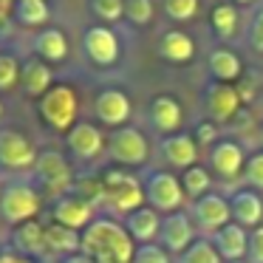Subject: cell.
<instances>
[{
  "mask_svg": "<svg viewBox=\"0 0 263 263\" xmlns=\"http://www.w3.org/2000/svg\"><path fill=\"white\" fill-rule=\"evenodd\" d=\"M136 240L127 235L125 223L110 215H97L93 223L82 232V252L93 263H133Z\"/></svg>",
  "mask_w": 263,
  "mask_h": 263,
  "instance_id": "1",
  "label": "cell"
},
{
  "mask_svg": "<svg viewBox=\"0 0 263 263\" xmlns=\"http://www.w3.org/2000/svg\"><path fill=\"white\" fill-rule=\"evenodd\" d=\"M144 206V187L133 173L114 167L102 173V204L99 210H108L114 215H130L133 210Z\"/></svg>",
  "mask_w": 263,
  "mask_h": 263,
  "instance_id": "2",
  "label": "cell"
},
{
  "mask_svg": "<svg viewBox=\"0 0 263 263\" xmlns=\"http://www.w3.org/2000/svg\"><path fill=\"white\" fill-rule=\"evenodd\" d=\"M37 114L46 122V127L57 133H68L77 125V114H80V97H77L74 85L54 82L51 91L37 99Z\"/></svg>",
  "mask_w": 263,
  "mask_h": 263,
  "instance_id": "3",
  "label": "cell"
},
{
  "mask_svg": "<svg viewBox=\"0 0 263 263\" xmlns=\"http://www.w3.org/2000/svg\"><path fill=\"white\" fill-rule=\"evenodd\" d=\"M43 210V193L29 181H12L0 193V221H6L9 227H20V223L37 221Z\"/></svg>",
  "mask_w": 263,
  "mask_h": 263,
  "instance_id": "4",
  "label": "cell"
},
{
  "mask_svg": "<svg viewBox=\"0 0 263 263\" xmlns=\"http://www.w3.org/2000/svg\"><path fill=\"white\" fill-rule=\"evenodd\" d=\"M31 173H34V187L46 195H54V198L71 193L74 178H77L71 164H68V159L60 150H40L37 164Z\"/></svg>",
  "mask_w": 263,
  "mask_h": 263,
  "instance_id": "5",
  "label": "cell"
},
{
  "mask_svg": "<svg viewBox=\"0 0 263 263\" xmlns=\"http://www.w3.org/2000/svg\"><path fill=\"white\" fill-rule=\"evenodd\" d=\"M108 156L114 164H119L122 170L127 167H144L150 159V142L139 127L125 125V127H116L110 130L108 136Z\"/></svg>",
  "mask_w": 263,
  "mask_h": 263,
  "instance_id": "6",
  "label": "cell"
},
{
  "mask_svg": "<svg viewBox=\"0 0 263 263\" xmlns=\"http://www.w3.org/2000/svg\"><path fill=\"white\" fill-rule=\"evenodd\" d=\"M144 204L153 206L156 212H178L184 206V187L181 178L170 170H153L144 178Z\"/></svg>",
  "mask_w": 263,
  "mask_h": 263,
  "instance_id": "7",
  "label": "cell"
},
{
  "mask_svg": "<svg viewBox=\"0 0 263 263\" xmlns=\"http://www.w3.org/2000/svg\"><path fill=\"white\" fill-rule=\"evenodd\" d=\"M37 147L26 133L14 130V127H3L0 130V167H6L12 173H26L34 170L37 164Z\"/></svg>",
  "mask_w": 263,
  "mask_h": 263,
  "instance_id": "8",
  "label": "cell"
},
{
  "mask_svg": "<svg viewBox=\"0 0 263 263\" xmlns=\"http://www.w3.org/2000/svg\"><path fill=\"white\" fill-rule=\"evenodd\" d=\"M82 51H85V57L97 68H110V65L119 63L122 46H119V37H116L114 29L97 23V26H88L85 34H82Z\"/></svg>",
  "mask_w": 263,
  "mask_h": 263,
  "instance_id": "9",
  "label": "cell"
},
{
  "mask_svg": "<svg viewBox=\"0 0 263 263\" xmlns=\"http://www.w3.org/2000/svg\"><path fill=\"white\" fill-rule=\"evenodd\" d=\"M190 218H193L195 229L206 235H215L218 229H223L227 223H232V210H229V201L218 193H206L204 198L193 201L190 204Z\"/></svg>",
  "mask_w": 263,
  "mask_h": 263,
  "instance_id": "10",
  "label": "cell"
},
{
  "mask_svg": "<svg viewBox=\"0 0 263 263\" xmlns=\"http://www.w3.org/2000/svg\"><path fill=\"white\" fill-rule=\"evenodd\" d=\"M195 223L190 218V212L178 210L173 215L161 218V232H159V246L167 252V255H184L190 246L195 243Z\"/></svg>",
  "mask_w": 263,
  "mask_h": 263,
  "instance_id": "11",
  "label": "cell"
},
{
  "mask_svg": "<svg viewBox=\"0 0 263 263\" xmlns=\"http://www.w3.org/2000/svg\"><path fill=\"white\" fill-rule=\"evenodd\" d=\"M93 218H97V206L77 193H65V195L51 201V221L54 223H63L68 229L85 232L93 223Z\"/></svg>",
  "mask_w": 263,
  "mask_h": 263,
  "instance_id": "12",
  "label": "cell"
},
{
  "mask_svg": "<svg viewBox=\"0 0 263 263\" xmlns=\"http://www.w3.org/2000/svg\"><path fill=\"white\" fill-rule=\"evenodd\" d=\"M133 114V105H130V97L119 88H102V91L93 97V116H97L99 125L110 127H125L127 119Z\"/></svg>",
  "mask_w": 263,
  "mask_h": 263,
  "instance_id": "13",
  "label": "cell"
},
{
  "mask_svg": "<svg viewBox=\"0 0 263 263\" xmlns=\"http://www.w3.org/2000/svg\"><path fill=\"white\" fill-rule=\"evenodd\" d=\"M246 150L240 147L235 139H218L210 147V170L223 181H235L243 178V167H246Z\"/></svg>",
  "mask_w": 263,
  "mask_h": 263,
  "instance_id": "14",
  "label": "cell"
},
{
  "mask_svg": "<svg viewBox=\"0 0 263 263\" xmlns=\"http://www.w3.org/2000/svg\"><path fill=\"white\" fill-rule=\"evenodd\" d=\"M65 144H68V150L80 161H93V159L102 156L105 147H108V139H105L102 127L93 125V122H77V125L65 133Z\"/></svg>",
  "mask_w": 263,
  "mask_h": 263,
  "instance_id": "15",
  "label": "cell"
},
{
  "mask_svg": "<svg viewBox=\"0 0 263 263\" xmlns=\"http://www.w3.org/2000/svg\"><path fill=\"white\" fill-rule=\"evenodd\" d=\"M147 119H150V125H153V130L164 139V136H173V133H181L184 108L176 97H170V93H156L147 105Z\"/></svg>",
  "mask_w": 263,
  "mask_h": 263,
  "instance_id": "16",
  "label": "cell"
},
{
  "mask_svg": "<svg viewBox=\"0 0 263 263\" xmlns=\"http://www.w3.org/2000/svg\"><path fill=\"white\" fill-rule=\"evenodd\" d=\"M240 93L235 85H227V82H210L204 91V108H206V119L218 122H229L238 116L240 110Z\"/></svg>",
  "mask_w": 263,
  "mask_h": 263,
  "instance_id": "17",
  "label": "cell"
},
{
  "mask_svg": "<svg viewBox=\"0 0 263 263\" xmlns=\"http://www.w3.org/2000/svg\"><path fill=\"white\" fill-rule=\"evenodd\" d=\"M12 246L34 263H48V246H46V227L40 221H29L12 229Z\"/></svg>",
  "mask_w": 263,
  "mask_h": 263,
  "instance_id": "18",
  "label": "cell"
},
{
  "mask_svg": "<svg viewBox=\"0 0 263 263\" xmlns=\"http://www.w3.org/2000/svg\"><path fill=\"white\" fill-rule=\"evenodd\" d=\"M229 210H232V223L243 229H257L263 223V198L255 190H235L229 198Z\"/></svg>",
  "mask_w": 263,
  "mask_h": 263,
  "instance_id": "19",
  "label": "cell"
},
{
  "mask_svg": "<svg viewBox=\"0 0 263 263\" xmlns=\"http://www.w3.org/2000/svg\"><path fill=\"white\" fill-rule=\"evenodd\" d=\"M125 229L127 235H130L133 240H136V246H147V243H156L159 240V232H161V215L153 210V206H139V210H133L130 215H125Z\"/></svg>",
  "mask_w": 263,
  "mask_h": 263,
  "instance_id": "20",
  "label": "cell"
},
{
  "mask_svg": "<svg viewBox=\"0 0 263 263\" xmlns=\"http://www.w3.org/2000/svg\"><path fill=\"white\" fill-rule=\"evenodd\" d=\"M161 159L170 167H181V170H190V167L198 164V144H195L193 133H173V136L161 139Z\"/></svg>",
  "mask_w": 263,
  "mask_h": 263,
  "instance_id": "21",
  "label": "cell"
},
{
  "mask_svg": "<svg viewBox=\"0 0 263 263\" xmlns=\"http://www.w3.org/2000/svg\"><path fill=\"white\" fill-rule=\"evenodd\" d=\"M212 246L218 249L223 263L229 260H246L249 252V229L238 227V223H227L223 229H218L215 235H210Z\"/></svg>",
  "mask_w": 263,
  "mask_h": 263,
  "instance_id": "22",
  "label": "cell"
},
{
  "mask_svg": "<svg viewBox=\"0 0 263 263\" xmlns=\"http://www.w3.org/2000/svg\"><path fill=\"white\" fill-rule=\"evenodd\" d=\"M20 88H23L26 97L40 99L46 97L54 88V71L48 63H43L40 57H29L23 63V71H20Z\"/></svg>",
  "mask_w": 263,
  "mask_h": 263,
  "instance_id": "23",
  "label": "cell"
},
{
  "mask_svg": "<svg viewBox=\"0 0 263 263\" xmlns=\"http://www.w3.org/2000/svg\"><path fill=\"white\" fill-rule=\"evenodd\" d=\"M156 51H159V57L170 65H187L195 60V40L187 31L173 29V31H164V34H161Z\"/></svg>",
  "mask_w": 263,
  "mask_h": 263,
  "instance_id": "24",
  "label": "cell"
},
{
  "mask_svg": "<svg viewBox=\"0 0 263 263\" xmlns=\"http://www.w3.org/2000/svg\"><path fill=\"white\" fill-rule=\"evenodd\" d=\"M206 68L212 74V82H227V85H238L243 77V60L227 46H218L210 51Z\"/></svg>",
  "mask_w": 263,
  "mask_h": 263,
  "instance_id": "25",
  "label": "cell"
},
{
  "mask_svg": "<svg viewBox=\"0 0 263 263\" xmlns=\"http://www.w3.org/2000/svg\"><path fill=\"white\" fill-rule=\"evenodd\" d=\"M34 57H40L43 63H48V65L65 63V60H68V37H65V31L54 29V26H46L43 31H37Z\"/></svg>",
  "mask_w": 263,
  "mask_h": 263,
  "instance_id": "26",
  "label": "cell"
},
{
  "mask_svg": "<svg viewBox=\"0 0 263 263\" xmlns=\"http://www.w3.org/2000/svg\"><path fill=\"white\" fill-rule=\"evenodd\" d=\"M46 246H48V257H51V260L54 257L63 260V257H68V255L82 252V232L51 221V223H46Z\"/></svg>",
  "mask_w": 263,
  "mask_h": 263,
  "instance_id": "27",
  "label": "cell"
},
{
  "mask_svg": "<svg viewBox=\"0 0 263 263\" xmlns=\"http://www.w3.org/2000/svg\"><path fill=\"white\" fill-rule=\"evenodd\" d=\"M9 12H12L14 23L23 29H43L51 17L48 0H12Z\"/></svg>",
  "mask_w": 263,
  "mask_h": 263,
  "instance_id": "28",
  "label": "cell"
},
{
  "mask_svg": "<svg viewBox=\"0 0 263 263\" xmlns=\"http://www.w3.org/2000/svg\"><path fill=\"white\" fill-rule=\"evenodd\" d=\"M210 23H212V31H215L221 40H232L240 29V12L232 0H221L215 3L210 12Z\"/></svg>",
  "mask_w": 263,
  "mask_h": 263,
  "instance_id": "29",
  "label": "cell"
},
{
  "mask_svg": "<svg viewBox=\"0 0 263 263\" xmlns=\"http://www.w3.org/2000/svg\"><path fill=\"white\" fill-rule=\"evenodd\" d=\"M181 187H184V195H187V198H193V201L204 198L206 193H212V176H210V170H206V167H198V164L190 167V170H184Z\"/></svg>",
  "mask_w": 263,
  "mask_h": 263,
  "instance_id": "30",
  "label": "cell"
},
{
  "mask_svg": "<svg viewBox=\"0 0 263 263\" xmlns=\"http://www.w3.org/2000/svg\"><path fill=\"white\" fill-rule=\"evenodd\" d=\"M176 263H223V260L210 238H198L184 255H178Z\"/></svg>",
  "mask_w": 263,
  "mask_h": 263,
  "instance_id": "31",
  "label": "cell"
},
{
  "mask_svg": "<svg viewBox=\"0 0 263 263\" xmlns=\"http://www.w3.org/2000/svg\"><path fill=\"white\" fill-rule=\"evenodd\" d=\"M20 71H23V63L14 54L0 51V93H6L20 85Z\"/></svg>",
  "mask_w": 263,
  "mask_h": 263,
  "instance_id": "32",
  "label": "cell"
},
{
  "mask_svg": "<svg viewBox=\"0 0 263 263\" xmlns=\"http://www.w3.org/2000/svg\"><path fill=\"white\" fill-rule=\"evenodd\" d=\"M91 12L102 20V26L125 20V0H88Z\"/></svg>",
  "mask_w": 263,
  "mask_h": 263,
  "instance_id": "33",
  "label": "cell"
},
{
  "mask_svg": "<svg viewBox=\"0 0 263 263\" xmlns=\"http://www.w3.org/2000/svg\"><path fill=\"white\" fill-rule=\"evenodd\" d=\"M201 0H164V14L176 23H187L198 14Z\"/></svg>",
  "mask_w": 263,
  "mask_h": 263,
  "instance_id": "34",
  "label": "cell"
},
{
  "mask_svg": "<svg viewBox=\"0 0 263 263\" xmlns=\"http://www.w3.org/2000/svg\"><path fill=\"white\" fill-rule=\"evenodd\" d=\"M125 20L130 26H147L153 20V0H125Z\"/></svg>",
  "mask_w": 263,
  "mask_h": 263,
  "instance_id": "35",
  "label": "cell"
},
{
  "mask_svg": "<svg viewBox=\"0 0 263 263\" xmlns=\"http://www.w3.org/2000/svg\"><path fill=\"white\" fill-rule=\"evenodd\" d=\"M243 181L249 190H263V150H255L249 153L246 159V167H243Z\"/></svg>",
  "mask_w": 263,
  "mask_h": 263,
  "instance_id": "36",
  "label": "cell"
},
{
  "mask_svg": "<svg viewBox=\"0 0 263 263\" xmlns=\"http://www.w3.org/2000/svg\"><path fill=\"white\" fill-rule=\"evenodd\" d=\"M133 263H173V260H170V255H167L159 243H147V246H139V249H136Z\"/></svg>",
  "mask_w": 263,
  "mask_h": 263,
  "instance_id": "37",
  "label": "cell"
},
{
  "mask_svg": "<svg viewBox=\"0 0 263 263\" xmlns=\"http://www.w3.org/2000/svg\"><path fill=\"white\" fill-rule=\"evenodd\" d=\"M193 139H195V144L198 147H212V144L218 142V125L212 119H204V122H198V127L193 130Z\"/></svg>",
  "mask_w": 263,
  "mask_h": 263,
  "instance_id": "38",
  "label": "cell"
},
{
  "mask_svg": "<svg viewBox=\"0 0 263 263\" xmlns=\"http://www.w3.org/2000/svg\"><path fill=\"white\" fill-rule=\"evenodd\" d=\"M246 263H263V223L249 232V252H246Z\"/></svg>",
  "mask_w": 263,
  "mask_h": 263,
  "instance_id": "39",
  "label": "cell"
},
{
  "mask_svg": "<svg viewBox=\"0 0 263 263\" xmlns=\"http://www.w3.org/2000/svg\"><path fill=\"white\" fill-rule=\"evenodd\" d=\"M249 40L252 46L257 48V51H263V9L255 14V20H252V31H249Z\"/></svg>",
  "mask_w": 263,
  "mask_h": 263,
  "instance_id": "40",
  "label": "cell"
},
{
  "mask_svg": "<svg viewBox=\"0 0 263 263\" xmlns=\"http://www.w3.org/2000/svg\"><path fill=\"white\" fill-rule=\"evenodd\" d=\"M0 263H34L26 255H20L14 246H0Z\"/></svg>",
  "mask_w": 263,
  "mask_h": 263,
  "instance_id": "41",
  "label": "cell"
},
{
  "mask_svg": "<svg viewBox=\"0 0 263 263\" xmlns=\"http://www.w3.org/2000/svg\"><path fill=\"white\" fill-rule=\"evenodd\" d=\"M60 263H93V257H88L85 252H77V255H68V257H63Z\"/></svg>",
  "mask_w": 263,
  "mask_h": 263,
  "instance_id": "42",
  "label": "cell"
},
{
  "mask_svg": "<svg viewBox=\"0 0 263 263\" xmlns=\"http://www.w3.org/2000/svg\"><path fill=\"white\" fill-rule=\"evenodd\" d=\"M235 6H246V3H255V0H232Z\"/></svg>",
  "mask_w": 263,
  "mask_h": 263,
  "instance_id": "43",
  "label": "cell"
},
{
  "mask_svg": "<svg viewBox=\"0 0 263 263\" xmlns=\"http://www.w3.org/2000/svg\"><path fill=\"white\" fill-rule=\"evenodd\" d=\"M257 142H260V150H263V125H260V133H257Z\"/></svg>",
  "mask_w": 263,
  "mask_h": 263,
  "instance_id": "44",
  "label": "cell"
},
{
  "mask_svg": "<svg viewBox=\"0 0 263 263\" xmlns=\"http://www.w3.org/2000/svg\"><path fill=\"white\" fill-rule=\"evenodd\" d=\"M229 263H246V260H229Z\"/></svg>",
  "mask_w": 263,
  "mask_h": 263,
  "instance_id": "45",
  "label": "cell"
},
{
  "mask_svg": "<svg viewBox=\"0 0 263 263\" xmlns=\"http://www.w3.org/2000/svg\"><path fill=\"white\" fill-rule=\"evenodd\" d=\"M0 116H3V102H0Z\"/></svg>",
  "mask_w": 263,
  "mask_h": 263,
  "instance_id": "46",
  "label": "cell"
},
{
  "mask_svg": "<svg viewBox=\"0 0 263 263\" xmlns=\"http://www.w3.org/2000/svg\"><path fill=\"white\" fill-rule=\"evenodd\" d=\"M0 193H3V187H0Z\"/></svg>",
  "mask_w": 263,
  "mask_h": 263,
  "instance_id": "47",
  "label": "cell"
}]
</instances>
